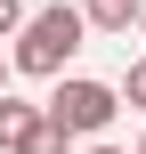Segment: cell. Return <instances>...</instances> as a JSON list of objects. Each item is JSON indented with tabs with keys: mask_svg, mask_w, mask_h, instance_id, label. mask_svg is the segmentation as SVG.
<instances>
[{
	"mask_svg": "<svg viewBox=\"0 0 146 154\" xmlns=\"http://www.w3.org/2000/svg\"><path fill=\"white\" fill-rule=\"evenodd\" d=\"M81 8H33L24 16V32H16V73H33V81H57L65 65H73V49H81Z\"/></svg>",
	"mask_w": 146,
	"mask_h": 154,
	"instance_id": "cell-1",
	"label": "cell"
},
{
	"mask_svg": "<svg viewBox=\"0 0 146 154\" xmlns=\"http://www.w3.org/2000/svg\"><path fill=\"white\" fill-rule=\"evenodd\" d=\"M0 89H8V65H0Z\"/></svg>",
	"mask_w": 146,
	"mask_h": 154,
	"instance_id": "cell-10",
	"label": "cell"
},
{
	"mask_svg": "<svg viewBox=\"0 0 146 154\" xmlns=\"http://www.w3.org/2000/svg\"><path fill=\"white\" fill-rule=\"evenodd\" d=\"M89 154H130V146H89Z\"/></svg>",
	"mask_w": 146,
	"mask_h": 154,
	"instance_id": "cell-8",
	"label": "cell"
},
{
	"mask_svg": "<svg viewBox=\"0 0 146 154\" xmlns=\"http://www.w3.org/2000/svg\"><path fill=\"white\" fill-rule=\"evenodd\" d=\"M138 32H146V0H138Z\"/></svg>",
	"mask_w": 146,
	"mask_h": 154,
	"instance_id": "cell-9",
	"label": "cell"
},
{
	"mask_svg": "<svg viewBox=\"0 0 146 154\" xmlns=\"http://www.w3.org/2000/svg\"><path fill=\"white\" fill-rule=\"evenodd\" d=\"M33 154H65V130L49 122V130H41V146H33Z\"/></svg>",
	"mask_w": 146,
	"mask_h": 154,
	"instance_id": "cell-7",
	"label": "cell"
},
{
	"mask_svg": "<svg viewBox=\"0 0 146 154\" xmlns=\"http://www.w3.org/2000/svg\"><path fill=\"white\" fill-rule=\"evenodd\" d=\"M81 24L89 32H130L138 24V0H81Z\"/></svg>",
	"mask_w": 146,
	"mask_h": 154,
	"instance_id": "cell-4",
	"label": "cell"
},
{
	"mask_svg": "<svg viewBox=\"0 0 146 154\" xmlns=\"http://www.w3.org/2000/svg\"><path fill=\"white\" fill-rule=\"evenodd\" d=\"M122 97H130V106H138V114H146V57H138V65H130V81H122Z\"/></svg>",
	"mask_w": 146,
	"mask_h": 154,
	"instance_id": "cell-5",
	"label": "cell"
},
{
	"mask_svg": "<svg viewBox=\"0 0 146 154\" xmlns=\"http://www.w3.org/2000/svg\"><path fill=\"white\" fill-rule=\"evenodd\" d=\"M122 114V89H106V81H57V97H49V122L65 130V138H98L106 122Z\"/></svg>",
	"mask_w": 146,
	"mask_h": 154,
	"instance_id": "cell-2",
	"label": "cell"
},
{
	"mask_svg": "<svg viewBox=\"0 0 146 154\" xmlns=\"http://www.w3.org/2000/svg\"><path fill=\"white\" fill-rule=\"evenodd\" d=\"M8 32H24V0H0V41Z\"/></svg>",
	"mask_w": 146,
	"mask_h": 154,
	"instance_id": "cell-6",
	"label": "cell"
},
{
	"mask_svg": "<svg viewBox=\"0 0 146 154\" xmlns=\"http://www.w3.org/2000/svg\"><path fill=\"white\" fill-rule=\"evenodd\" d=\"M138 154H146V138H138Z\"/></svg>",
	"mask_w": 146,
	"mask_h": 154,
	"instance_id": "cell-11",
	"label": "cell"
},
{
	"mask_svg": "<svg viewBox=\"0 0 146 154\" xmlns=\"http://www.w3.org/2000/svg\"><path fill=\"white\" fill-rule=\"evenodd\" d=\"M41 130H49V106H24V97L0 89V154H33Z\"/></svg>",
	"mask_w": 146,
	"mask_h": 154,
	"instance_id": "cell-3",
	"label": "cell"
}]
</instances>
